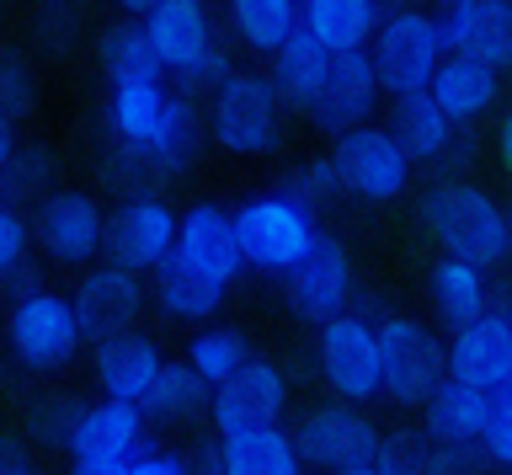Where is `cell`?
<instances>
[{
	"label": "cell",
	"instance_id": "6da1fadb",
	"mask_svg": "<svg viewBox=\"0 0 512 475\" xmlns=\"http://www.w3.org/2000/svg\"><path fill=\"white\" fill-rule=\"evenodd\" d=\"M422 230L438 241L448 257H464L475 267H491L507 262L512 251V219H507V203L486 193L480 182H464V177H443L438 187L422 193Z\"/></svg>",
	"mask_w": 512,
	"mask_h": 475
},
{
	"label": "cell",
	"instance_id": "7a4b0ae2",
	"mask_svg": "<svg viewBox=\"0 0 512 475\" xmlns=\"http://www.w3.org/2000/svg\"><path fill=\"white\" fill-rule=\"evenodd\" d=\"M203 102H208V113H203L208 145H219L224 155L256 161V155H272L283 145V102H278L267 75L230 70Z\"/></svg>",
	"mask_w": 512,
	"mask_h": 475
},
{
	"label": "cell",
	"instance_id": "3957f363",
	"mask_svg": "<svg viewBox=\"0 0 512 475\" xmlns=\"http://www.w3.org/2000/svg\"><path fill=\"white\" fill-rule=\"evenodd\" d=\"M374 347H379V395L390 406H422L427 390L448 374L443 342L416 315L384 310L374 321Z\"/></svg>",
	"mask_w": 512,
	"mask_h": 475
},
{
	"label": "cell",
	"instance_id": "277c9868",
	"mask_svg": "<svg viewBox=\"0 0 512 475\" xmlns=\"http://www.w3.org/2000/svg\"><path fill=\"white\" fill-rule=\"evenodd\" d=\"M86 342L80 337V321H75V305L70 294H54V289H27L11 299L6 310V353L32 374H54L75 358V347Z\"/></svg>",
	"mask_w": 512,
	"mask_h": 475
},
{
	"label": "cell",
	"instance_id": "5b68a950",
	"mask_svg": "<svg viewBox=\"0 0 512 475\" xmlns=\"http://www.w3.org/2000/svg\"><path fill=\"white\" fill-rule=\"evenodd\" d=\"M331 166L342 182V198L363 203H395L411 187V155L400 150V139L379 123H352V129L331 134Z\"/></svg>",
	"mask_w": 512,
	"mask_h": 475
},
{
	"label": "cell",
	"instance_id": "8992f818",
	"mask_svg": "<svg viewBox=\"0 0 512 475\" xmlns=\"http://www.w3.org/2000/svg\"><path fill=\"white\" fill-rule=\"evenodd\" d=\"M368 59H374L379 91L406 97V91H427L432 70H438V59H443V43L432 33V17L422 6H400V11L374 22V33H368Z\"/></svg>",
	"mask_w": 512,
	"mask_h": 475
},
{
	"label": "cell",
	"instance_id": "52a82bcc",
	"mask_svg": "<svg viewBox=\"0 0 512 475\" xmlns=\"http://www.w3.org/2000/svg\"><path fill=\"white\" fill-rule=\"evenodd\" d=\"M288 438H294L299 465L336 470V475H374L379 427L368 422L352 401H336V406H315V411H304Z\"/></svg>",
	"mask_w": 512,
	"mask_h": 475
},
{
	"label": "cell",
	"instance_id": "ba28073f",
	"mask_svg": "<svg viewBox=\"0 0 512 475\" xmlns=\"http://www.w3.org/2000/svg\"><path fill=\"white\" fill-rule=\"evenodd\" d=\"M70 459L80 475H128V465L155 449V433L150 422L139 417L134 401H96V406H80L75 417V433H70Z\"/></svg>",
	"mask_w": 512,
	"mask_h": 475
},
{
	"label": "cell",
	"instance_id": "9c48e42d",
	"mask_svg": "<svg viewBox=\"0 0 512 475\" xmlns=\"http://www.w3.org/2000/svg\"><path fill=\"white\" fill-rule=\"evenodd\" d=\"M235 230H240V251H246V267L278 278L288 262L310 246V235L320 230V214L304 209V203L283 198L278 187L272 193H256L235 209Z\"/></svg>",
	"mask_w": 512,
	"mask_h": 475
},
{
	"label": "cell",
	"instance_id": "30bf717a",
	"mask_svg": "<svg viewBox=\"0 0 512 475\" xmlns=\"http://www.w3.org/2000/svg\"><path fill=\"white\" fill-rule=\"evenodd\" d=\"M278 278H283L288 310H294V321H304V326H320V321H331V315H342L352 283H358L347 241H336L326 230H315L310 246H304Z\"/></svg>",
	"mask_w": 512,
	"mask_h": 475
},
{
	"label": "cell",
	"instance_id": "8fae6325",
	"mask_svg": "<svg viewBox=\"0 0 512 475\" xmlns=\"http://www.w3.org/2000/svg\"><path fill=\"white\" fill-rule=\"evenodd\" d=\"M315 369L326 379V390L336 401H374L379 395V347H374V321L363 315H331L320 321V347H315Z\"/></svg>",
	"mask_w": 512,
	"mask_h": 475
},
{
	"label": "cell",
	"instance_id": "7c38bea8",
	"mask_svg": "<svg viewBox=\"0 0 512 475\" xmlns=\"http://www.w3.org/2000/svg\"><path fill=\"white\" fill-rule=\"evenodd\" d=\"M283 411H288V379H283V369L251 353L240 369H230L224 379H214L203 417L219 427V438H230V433H246V427L278 422Z\"/></svg>",
	"mask_w": 512,
	"mask_h": 475
},
{
	"label": "cell",
	"instance_id": "4fadbf2b",
	"mask_svg": "<svg viewBox=\"0 0 512 475\" xmlns=\"http://www.w3.org/2000/svg\"><path fill=\"white\" fill-rule=\"evenodd\" d=\"M171 246H176V209L166 203V193L118 198V209L102 219V257L128 267V273H150Z\"/></svg>",
	"mask_w": 512,
	"mask_h": 475
},
{
	"label": "cell",
	"instance_id": "5bb4252c",
	"mask_svg": "<svg viewBox=\"0 0 512 475\" xmlns=\"http://www.w3.org/2000/svg\"><path fill=\"white\" fill-rule=\"evenodd\" d=\"M102 219H107V209L91 193H43L32 203L27 235L43 246L48 262L80 267L102 251Z\"/></svg>",
	"mask_w": 512,
	"mask_h": 475
},
{
	"label": "cell",
	"instance_id": "9a60e30c",
	"mask_svg": "<svg viewBox=\"0 0 512 475\" xmlns=\"http://www.w3.org/2000/svg\"><path fill=\"white\" fill-rule=\"evenodd\" d=\"M374 102H379L374 59H368V43H352V49H331L320 91L310 97V107H304V118H310L320 134H342L352 123L374 118Z\"/></svg>",
	"mask_w": 512,
	"mask_h": 475
},
{
	"label": "cell",
	"instance_id": "2e32d148",
	"mask_svg": "<svg viewBox=\"0 0 512 475\" xmlns=\"http://www.w3.org/2000/svg\"><path fill=\"white\" fill-rule=\"evenodd\" d=\"M70 305H75L80 337L102 342V337H118V331L139 326L150 294H144V273H128V267H118V262H102L75 283Z\"/></svg>",
	"mask_w": 512,
	"mask_h": 475
},
{
	"label": "cell",
	"instance_id": "e0dca14e",
	"mask_svg": "<svg viewBox=\"0 0 512 475\" xmlns=\"http://www.w3.org/2000/svg\"><path fill=\"white\" fill-rule=\"evenodd\" d=\"M176 257L192 262L198 273L219 278L224 289L246 273V251H240V230H235V209L224 203H192L176 214Z\"/></svg>",
	"mask_w": 512,
	"mask_h": 475
},
{
	"label": "cell",
	"instance_id": "ac0fdd59",
	"mask_svg": "<svg viewBox=\"0 0 512 475\" xmlns=\"http://www.w3.org/2000/svg\"><path fill=\"white\" fill-rule=\"evenodd\" d=\"M443 363L454 379H470L480 390L512 385V321H507V310H480L475 321L454 326V342L443 347Z\"/></svg>",
	"mask_w": 512,
	"mask_h": 475
},
{
	"label": "cell",
	"instance_id": "d6986e66",
	"mask_svg": "<svg viewBox=\"0 0 512 475\" xmlns=\"http://www.w3.org/2000/svg\"><path fill=\"white\" fill-rule=\"evenodd\" d=\"M427 97L443 107L454 123H480L502 102V70H491L475 54H443L427 81Z\"/></svg>",
	"mask_w": 512,
	"mask_h": 475
},
{
	"label": "cell",
	"instance_id": "ffe728a7",
	"mask_svg": "<svg viewBox=\"0 0 512 475\" xmlns=\"http://www.w3.org/2000/svg\"><path fill=\"white\" fill-rule=\"evenodd\" d=\"M486 411H491V390L443 374L438 385L427 390V401H422V433L432 443H480Z\"/></svg>",
	"mask_w": 512,
	"mask_h": 475
},
{
	"label": "cell",
	"instance_id": "44dd1931",
	"mask_svg": "<svg viewBox=\"0 0 512 475\" xmlns=\"http://www.w3.org/2000/svg\"><path fill=\"white\" fill-rule=\"evenodd\" d=\"M150 273H155V310L166 315V321L198 326V321H214V315H219L224 283L208 278V273H198V267L182 262L176 251H166V257H160Z\"/></svg>",
	"mask_w": 512,
	"mask_h": 475
},
{
	"label": "cell",
	"instance_id": "7402d4cb",
	"mask_svg": "<svg viewBox=\"0 0 512 475\" xmlns=\"http://www.w3.org/2000/svg\"><path fill=\"white\" fill-rule=\"evenodd\" d=\"M326 59H331V49L304 22L267 54V81H272V91H278V102L288 113L304 118V107H310V97L320 91V75H326Z\"/></svg>",
	"mask_w": 512,
	"mask_h": 475
},
{
	"label": "cell",
	"instance_id": "603a6c76",
	"mask_svg": "<svg viewBox=\"0 0 512 475\" xmlns=\"http://www.w3.org/2000/svg\"><path fill=\"white\" fill-rule=\"evenodd\" d=\"M155 369H160V347L144 337L139 326L96 342V385H102L112 401H134L139 406V395L150 390Z\"/></svg>",
	"mask_w": 512,
	"mask_h": 475
},
{
	"label": "cell",
	"instance_id": "cb8c5ba5",
	"mask_svg": "<svg viewBox=\"0 0 512 475\" xmlns=\"http://www.w3.org/2000/svg\"><path fill=\"white\" fill-rule=\"evenodd\" d=\"M203 150H208V118H203V102H192V97H166V113H160L155 123V134H150V155H155V166L166 171L171 182H182L192 166L203 161Z\"/></svg>",
	"mask_w": 512,
	"mask_h": 475
},
{
	"label": "cell",
	"instance_id": "d4e9b609",
	"mask_svg": "<svg viewBox=\"0 0 512 475\" xmlns=\"http://www.w3.org/2000/svg\"><path fill=\"white\" fill-rule=\"evenodd\" d=\"M208 390L214 385H208L192 363L160 358L150 390L139 395V417L155 422V427H192V422H203V411H208Z\"/></svg>",
	"mask_w": 512,
	"mask_h": 475
},
{
	"label": "cell",
	"instance_id": "484cf974",
	"mask_svg": "<svg viewBox=\"0 0 512 475\" xmlns=\"http://www.w3.org/2000/svg\"><path fill=\"white\" fill-rule=\"evenodd\" d=\"M144 33H150L160 65L171 75L176 65H187L198 49L214 43V22H208L203 0H155V6L144 11Z\"/></svg>",
	"mask_w": 512,
	"mask_h": 475
},
{
	"label": "cell",
	"instance_id": "4316f807",
	"mask_svg": "<svg viewBox=\"0 0 512 475\" xmlns=\"http://www.w3.org/2000/svg\"><path fill=\"white\" fill-rule=\"evenodd\" d=\"M96 65L107 81H166V65L144 33V17H134V11L96 33Z\"/></svg>",
	"mask_w": 512,
	"mask_h": 475
},
{
	"label": "cell",
	"instance_id": "83f0119b",
	"mask_svg": "<svg viewBox=\"0 0 512 475\" xmlns=\"http://www.w3.org/2000/svg\"><path fill=\"white\" fill-rule=\"evenodd\" d=\"M486 289H491L486 267H475L464 257H448V251H443V262H432V273H427V299H432V310H438L443 326L475 321V315L486 310Z\"/></svg>",
	"mask_w": 512,
	"mask_h": 475
},
{
	"label": "cell",
	"instance_id": "f1b7e54d",
	"mask_svg": "<svg viewBox=\"0 0 512 475\" xmlns=\"http://www.w3.org/2000/svg\"><path fill=\"white\" fill-rule=\"evenodd\" d=\"M219 454H224V470L230 475H294L299 470L294 438H288L278 422L219 438Z\"/></svg>",
	"mask_w": 512,
	"mask_h": 475
},
{
	"label": "cell",
	"instance_id": "f546056e",
	"mask_svg": "<svg viewBox=\"0 0 512 475\" xmlns=\"http://www.w3.org/2000/svg\"><path fill=\"white\" fill-rule=\"evenodd\" d=\"M96 187H102V193H118V198H139V193H166L171 177L155 166L150 145H128V139L107 134L102 155H96Z\"/></svg>",
	"mask_w": 512,
	"mask_h": 475
},
{
	"label": "cell",
	"instance_id": "4dcf8cb0",
	"mask_svg": "<svg viewBox=\"0 0 512 475\" xmlns=\"http://www.w3.org/2000/svg\"><path fill=\"white\" fill-rule=\"evenodd\" d=\"M384 17L379 0H299V22L326 43V49H352L368 43L374 22Z\"/></svg>",
	"mask_w": 512,
	"mask_h": 475
},
{
	"label": "cell",
	"instance_id": "1f68e13d",
	"mask_svg": "<svg viewBox=\"0 0 512 475\" xmlns=\"http://www.w3.org/2000/svg\"><path fill=\"white\" fill-rule=\"evenodd\" d=\"M160 113H166V81H112V97H107V134L112 139L150 145Z\"/></svg>",
	"mask_w": 512,
	"mask_h": 475
},
{
	"label": "cell",
	"instance_id": "d6a6232c",
	"mask_svg": "<svg viewBox=\"0 0 512 475\" xmlns=\"http://www.w3.org/2000/svg\"><path fill=\"white\" fill-rule=\"evenodd\" d=\"M448 129H454V118H448L427 91H406V97H395L390 134L400 139V150H406L411 161H432V155L443 150Z\"/></svg>",
	"mask_w": 512,
	"mask_h": 475
},
{
	"label": "cell",
	"instance_id": "836d02e7",
	"mask_svg": "<svg viewBox=\"0 0 512 475\" xmlns=\"http://www.w3.org/2000/svg\"><path fill=\"white\" fill-rule=\"evenodd\" d=\"M230 22L240 43L267 59L299 27V0H230Z\"/></svg>",
	"mask_w": 512,
	"mask_h": 475
},
{
	"label": "cell",
	"instance_id": "e575fe53",
	"mask_svg": "<svg viewBox=\"0 0 512 475\" xmlns=\"http://www.w3.org/2000/svg\"><path fill=\"white\" fill-rule=\"evenodd\" d=\"M59 182V155L48 145H22L16 139L6 166H0V198L6 203H38L43 193H54Z\"/></svg>",
	"mask_w": 512,
	"mask_h": 475
},
{
	"label": "cell",
	"instance_id": "d590c367",
	"mask_svg": "<svg viewBox=\"0 0 512 475\" xmlns=\"http://www.w3.org/2000/svg\"><path fill=\"white\" fill-rule=\"evenodd\" d=\"M80 395H70V390H48V395H38L32 401V411H27V427H22V438L32 443V449H43V454H59L64 443H70V433H75V417H80Z\"/></svg>",
	"mask_w": 512,
	"mask_h": 475
},
{
	"label": "cell",
	"instance_id": "8d00e7d4",
	"mask_svg": "<svg viewBox=\"0 0 512 475\" xmlns=\"http://www.w3.org/2000/svg\"><path fill=\"white\" fill-rule=\"evenodd\" d=\"M246 358H251V337L240 326H203L198 337L187 342V363L208 379V385L224 379L230 369H240Z\"/></svg>",
	"mask_w": 512,
	"mask_h": 475
},
{
	"label": "cell",
	"instance_id": "74e56055",
	"mask_svg": "<svg viewBox=\"0 0 512 475\" xmlns=\"http://www.w3.org/2000/svg\"><path fill=\"white\" fill-rule=\"evenodd\" d=\"M454 54H475L491 70H507V59H512V6L507 0H480L470 33H464V43Z\"/></svg>",
	"mask_w": 512,
	"mask_h": 475
},
{
	"label": "cell",
	"instance_id": "f35d334b",
	"mask_svg": "<svg viewBox=\"0 0 512 475\" xmlns=\"http://www.w3.org/2000/svg\"><path fill=\"white\" fill-rule=\"evenodd\" d=\"M43 102V86H38V70L22 49H0V113L11 123H27Z\"/></svg>",
	"mask_w": 512,
	"mask_h": 475
},
{
	"label": "cell",
	"instance_id": "ab89813d",
	"mask_svg": "<svg viewBox=\"0 0 512 475\" xmlns=\"http://www.w3.org/2000/svg\"><path fill=\"white\" fill-rule=\"evenodd\" d=\"M278 193L283 198H294L304 203V209H315V214H326L336 198H342V182H336V166H331V155H315V161H299L288 177L278 182Z\"/></svg>",
	"mask_w": 512,
	"mask_h": 475
},
{
	"label": "cell",
	"instance_id": "60d3db41",
	"mask_svg": "<svg viewBox=\"0 0 512 475\" xmlns=\"http://www.w3.org/2000/svg\"><path fill=\"white\" fill-rule=\"evenodd\" d=\"M427 459H432V438L422 427H395V433H379L374 475H427Z\"/></svg>",
	"mask_w": 512,
	"mask_h": 475
},
{
	"label": "cell",
	"instance_id": "b9f144b4",
	"mask_svg": "<svg viewBox=\"0 0 512 475\" xmlns=\"http://www.w3.org/2000/svg\"><path fill=\"white\" fill-rule=\"evenodd\" d=\"M230 70H235V59H230V49H224V43L214 38L208 49H198V54H192L187 65H176V70H171V81H176V91H182V97L203 102L208 91H214V86H219Z\"/></svg>",
	"mask_w": 512,
	"mask_h": 475
},
{
	"label": "cell",
	"instance_id": "7bdbcfd3",
	"mask_svg": "<svg viewBox=\"0 0 512 475\" xmlns=\"http://www.w3.org/2000/svg\"><path fill=\"white\" fill-rule=\"evenodd\" d=\"M480 449H486L491 470L512 465V385L491 390V411H486V427H480Z\"/></svg>",
	"mask_w": 512,
	"mask_h": 475
},
{
	"label": "cell",
	"instance_id": "ee69618b",
	"mask_svg": "<svg viewBox=\"0 0 512 475\" xmlns=\"http://www.w3.org/2000/svg\"><path fill=\"white\" fill-rule=\"evenodd\" d=\"M32 38H38V49L54 54V59L70 54L75 38H80V17H75L70 0H48V6L38 11V22H32Z\"/></svg>",
	"mask_w": 512,
	"mask_h": 475
},
{
	"label": "cell",
	"instance_id": "f6af8a7d",
	"mask_svg": "<svg viewBox=\"0 0 512 475\" xmlns=\"http://www.w3.org/2000/svg\"><path fill=\"white\" fill-rule=\"evenodd\" d=\"M32 235H27V214H16V203H0V278L27 257Z\"/></svg>",
	"mask_w": 512,
	"mask_h": 475
},
{
	"label": "cell",
	"instance_id": "bcb514c9",
	"mask_svg": "<svg viewBox=\"0 0 512 475\" xmlns=\"http://www.w3.org/2000/svg\"><path fill=\"white\" fill-rule=\"evenodd\" d=\"M32 470H38V449L22 433L0 427V475H32Z\"/></svg>",
	"mask_w": 512,
	"mask_h": 475
},
{
	"label": "cell",
	"instance_id": "7dc6e473",
	"mask_svg": "<svg viewBox=\"0 0 512 475\" xmlns=\"http://www.w3.org/2000/svg\"><path fill=\"white\" fill-rule=\"evenodd\" d=\"M192 459L187 454H166V449H144L134 465H128V475H187Z\"/></svg>",
	"mask_w": 512,
	"mask_h": 475
},
{
	"label": "cell",
	"instance_id": "c3c4849f",
	"mask_svg": "<svg viewBox=\"0 0 512 475\" xmlns=\"http://www.w3.org/2000/svg\"><path fill=\"white\" fill-rule=\"evenodd\" d=\"M192 459V465H198V470H224V454H219V438H208L203 443V449L198 454H187Z\"/></svg>",
	"mask_w": 512,
	"mask_h": 475
},
{
	"label": "cell",
	"instance_id": "681fc988",
	"mask_svg": "<svg viewBox=\"0 0 512 475\" xmlns=\"http://www.w3.org/2000/svg\"><path fill=\"white\" fill-rule=\"evenodd\" d=\"M507 155H512V123L502 118V123H496V166H502V171H507Z\"/></svg>",
	"mask_w": 512,
	"mask_h": 475
},
{
	"label": "cell",
	"instance_id": "f907efd6",
	"mask_svg": "<svg viewBox=\"0 0 512 475\" xmlns=\"http://www.w3.org/2000/svg\"><path fill=\"white\" fill-rule=\"evenodd\" d=\"M11 145H16V123L0 113V166H6V155H11Z\"/></svg>",
	"mask_w": 512,
	"mask_h": 475
},
{
	"label": "cell",
	"instance_id": "816d5d0a",
	"mask_svg": "<svg viewBox=\"0 0 512 475\" xmlns=\"http://www.w3.org/2000/svg\"><path fill=\"white\" fill-rule=\"evenodd\" d=\"M118 6H123V11H134V17H144V11L155 6V0H118Z\"/></svg>",
	"mask_w": 512,
	"mask_h": 475
},
{
	"label": "cell",
	"instance_id": "f5cc1de1",
	"mask_svg": "<svg viewBox=\"0 0 512 475\" xmlns=\"http://www.w3.org/2000/svg\"><path fill=\"white\" fill-rule=\"evenodd\" d=\"M379 6H422V0H379Z\"/></svg>",
	"mask_w": 512,
	"mask_h": 475
},
{
	"label": "cell",
	"instance_id": "db71d44e",
	"mask_svg": "<svg viewBox=\"0 0 512 475\" xmlns=\"http://www.w3.org/2000/svg\"><path fill=\"white\" fill-rule=\"evenodd\" d=\"M0 203H6V198H0Z\"/></svg>",
	"mask_w": 512,
	"mask_h": 475
}]
</instances>
